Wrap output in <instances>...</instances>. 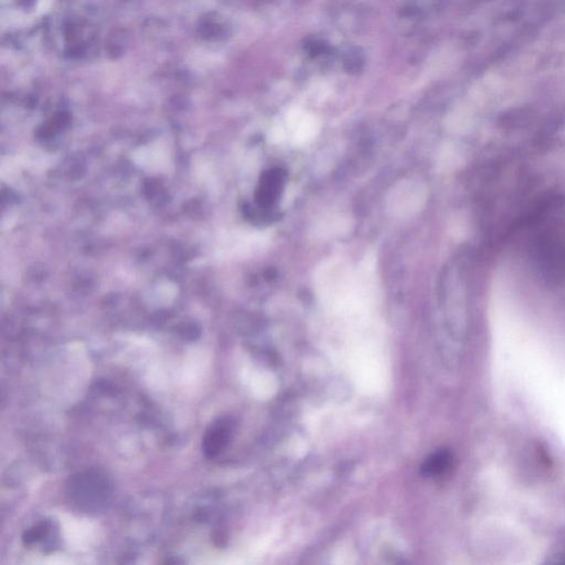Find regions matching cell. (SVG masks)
I'll list each match as a JSON object with an SVG mask.
<instances>
[{
	"label": "cell",
	"instance_id": "obj_1",
	"mask_svg": "<svg viewBox=\"0 0 565 565\" xmlns=\"http://www.w3.org/2000/svg\"><path fill=\"white\" fill-rule=\"evenodd\" d=\"M69 501L84 512H102L111 501L113 485L110 477L98 469L74 473L65 487Z\"/></svg>",
	"mask_w": 565,
	"mask_h": 565
},
{
	"label": "cell",
	"instance_id": "obj_3",
	"mask_svg": "<svg viewBox=\"0 0 565 565\" xmlns=\"http://www.w3.org/2000/svg\"><path fill=\"white\" fill-rule=\"evenodd\" d=\"M453 462L454 458L452 453L447 449L438 451L425 460L422 466L423 475L430 477L444 476L452 469Z\"/></svg>",
	"mask_w": 565,
	"mask_h": 565
},
{
	"label": "cell",
	"instance_id": "obj_2",
	"mask_svg": "<svg viewBox=\"0 0 565 565\" xmlns=\"http://www.w3.org/2000/svg\"><path fill=\"white\" fill-rule=\"evenodd\" d=\"M236 422L231 417H222L216 419L207 428L202 441L203 454L208 460H214L225 452L230 443Z\"/></svg>",
	"mask_w": 565,
	"mask_h": 565
},
{
	"label": "cell",
	"instance_id": "obj_6",
	"mask_svg": "<svg viewBox=\"0 0 565 565\" xmlns=\"http://www.w3.org/2000/svg\"><path fill=\"white\" fill-rule=\"evenodd\" d=\"M363 59L358 51H350L345 59V67L348 72H359L363 67Z\"/></svg>",
	"mask_w": 565,
	"mask_h": 565
},
{
	"label": "cell",
	"instance_id": "obj_5",
	"mask_svg": "<svg viewBox=\"0 0 565 565\" xmlns=\"http://www.w3.org/2000/svg\"><path fill=\"white\" fill-rule=\"evenodd\" d=\"M51 523L49 521H42L37 525H33L24 533L22 542L26 546H33L35 544H39L41 541L48 538L51 530Z\"/></svg>",
	"mask_w": 565,
	"mask_h": 565
},
{
	"label": "cell",
	"instance_id": "obj_7",
	"mask_svg": "<svg viewBox=\"0 0 565 565\" xmlns=\"http://www.w3.org/2000/svg\"><path fill=\"white\" fill-rule=\"evenodd\" d=\"M306 50L309 52L311 57H317V55H320V54L326 52L327 44H324L322 41L313 39V40L306 44Z\"/></svg>",
	"mask_w": 565,
	"mask_h": 565
},
{
	"label": "cell",
	"instance_id": "obj_4",
	"mask_svg": "<svg viewBox=\"0 0 565 565\" xmlns=\"http://www.w3.org/2000/svg\"><path fill=\"white\" fill-rule=\"evenodd\" d=\"M281 182H283V178L279 171H272L268 173L260 190V199H262V202L268 205L276 200L281 187Z\"/></svg>",
	"mask_w": 565,
	"mask_h": 565
}]
</instances>
